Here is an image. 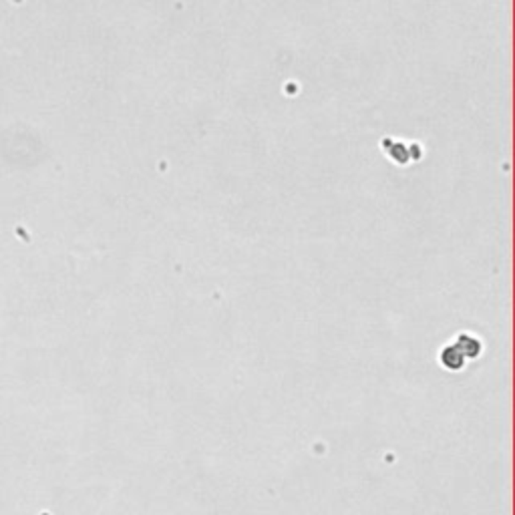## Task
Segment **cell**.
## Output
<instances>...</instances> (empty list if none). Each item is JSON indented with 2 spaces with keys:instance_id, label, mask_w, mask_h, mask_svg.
I'll list each match as a JSON object with an SVG mask.
<instances>
[{
  "instance_id": "cell-1",
  "label": "cell",
  "mask_w": 515,
  "mask_h": 515,
  "mask_svg": "<svg viewBox=\"0 0 515 515\" xmlns=\"http://www.w3.org/2000/svg\"><path fill=\"white\" fill-rule=\"evenodd\" d=\"M439 362H441V367H443L445 371L459 373V371H463L467 367L469 360L463 356L461 351L453 342H449V344H445L443 348H441V353H439Z\"/></svg>"
},
{
  "instance_id": "cell-2",
  "label": "cell",
  "mask_w": 515,
  "mask_h": 515,
  "mask_svg": "<svg viewBox=\"0 0 515 515\" xmlns=\"http://www.w3.org/2000/svg\"><path fill=\"white\" fill-rule=\"evenodd\" d=\"M453 344L461 351L467 360L479 358L483 355V348H485L483 340L479 337H475V335H471V332H459L457 337L453 338Z\"/></svg>"
}]
</instances>
